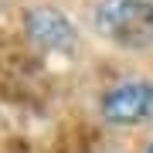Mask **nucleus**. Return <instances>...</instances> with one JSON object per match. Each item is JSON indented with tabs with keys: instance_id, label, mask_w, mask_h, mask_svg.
Returning <instances> with one entry per match:
<instances>
[{
	"instance_id": "obj_1",
	"label": "nucleus",
	"mask_w": 153,
	"mask_h": 153,
	"mask_svg": "<svg viewBox=\"0 0 153 153\" xmlns=\"http://www.w3.org/2000/svg\"><path fill=\"white\" fill-rule=\"evenodd\" d=\"M99 34L119 48L153 44V0H102L95 10Z\"/></svg>"
},
{
	"instance_id": "obj_2",
	"label": "nucleus",
	"mask_w": 153,
	"mask_h": 153,
	"mask_svg": "<svg viewBox=\"0 0 153 153\" xmlns=\"http://www.w3.org/2000/svg\"><path fill=\"white\" fill-rule=\"evenodd\" d=\"M102 116L116 126H136L153 119V82H123L102 95Z\"/></svg>"
},
{
	"instance_id": "obj_3",
	"label": "nucleus",
	"mask_w": 153,
	"mask_h": 153,
	"mask_svg": "<svg viewBox=\"0 0 153 153\" xmlns=\"http://www.w3.org/2000/svg\"><path fill=\"white\" fill-rule=\"evenodd\" d=\"M27 27H31V34H34V38H38V41H44V44H65V41L71 38L68 24L61 21V17L48 14V10L34 14L31 21H27Z\"/></svg>"
},
{
	"instance_id": "obj_4",
	"label": "nucleus",
	"mask_w": 153,
	"mask_h": 153,
	"mask_svg": "<svg viewBox=\"0 0 153 153\" xmlns=\"http://www.w3.org/2000/svg\"><path fill=\"white\" fill-rule=\"evenodd\" d=\"M146 153H153V143H150V146H146Z\"/></svg>"
}]
</instances>
